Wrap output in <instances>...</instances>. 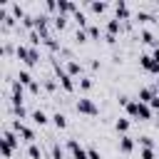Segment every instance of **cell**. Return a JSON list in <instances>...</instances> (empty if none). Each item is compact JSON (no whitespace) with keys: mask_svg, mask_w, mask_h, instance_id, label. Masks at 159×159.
Listing matches in <instances>:
<instances>
[{"mask_svg":"<svg viewBox=\"0 0 159 159\" xmlns=\"http://www.w3.org/2000/svg\"><path fill=\"white\" fill-rule=\"evenodd\" d=\"M27 157L30 159H42V147L35 142V144H27Z\"/></svg>","mask_w":159,"mask_h":159,"instance_id":"cell-24","label":"cell"},{"mask_svg":"<svg viewBox=\"0 0 159 159\" xmlns=\"http://www.w3.org/2000/svg\"><path fill=\"white\" fill-rule=\"evenodd\" d=\"M149 107H152V109H157V112H159V92H157V97H154V99H152V102H149Z\"/></svg>","mask_w":159,"mask_h":159,"instance_id":"cell-33","label":"cell"},{"mask_svg":"<svg viewBox=\"0 0 159 159\" xmlns=\"http://www.w3.org/2000/svg\"><path fill=\"white\" fill-rule=\"evenodd\" d=\"M139 40H142L144 45H152V50L159 47V40H157V35H154L149 27H139Z\"/></svg>","mask_w":159,"mask_h":159,"instance_id":"cell-8","label":"cell"},{"mask_svg":"<svg viewBox=\"0 0 159 159\" xmlns=\"http://www.w3.org/2000/svg\"><path fill=\"white\" fill-rule=\"evenodd\" d=\"M124 109H127V117H129V119H137V122H149L152 114H154V109H152L149 104L139 102V99H132Z\"/></svg>","mask_w":159,"mask_h":159,"instance_id":"cell-1","label":"cell"},{"mask_svg":"<svg viewBox=\"0 0 159 159\" xmlns=\"http://www.w3.org/2000/svg\"><path fill=\"white\" fill-rule=\"evenodd\" d=\"M67 20H70V15H60V12H57V15L52 17V27H55L57 32H62V30L67 27Z\"/></svg>","mask_w":159,"mask_h":159,"instance_id":"cell-17","label":"cell"},{"mask_svg":"<svg viewBox=\"0 0 159 159\" xmlns=\"http://www.w3.org/2000/svg\"><path fill=\"white\" fill-rule=\"evenodd\" d=\"M154 97H157V89L154 87H139V92H137V99L144 102V104H149Z\"/></svg>","mask_w":159,"mask_h":159,"instance_id":"cell-14","label":"cell"},{"mask_svg":"<svg viewBox=\"0 0 159 159\" xmlns=\"http://www.w3.org/2000/svg\"><path fill=\"white\" fill-rule=\"evenodd\" d=\"M65 70L72 75V77H82V72H84V65L75 57V60H70V62H65Z\"/></svg>","mask_w":159,"mask_h":159,"instance_id":"cell-12","label":"cell"},{"mask_svg":"<svg viewBox=\"0 0 159 159\" xmlns=\"http://www.w3.org/2000/svg\"><path fill=\"white\" fill-rule=\"evenodd\" d=\"M72 20L77 22V27H80V30H87V27H89V22H87V15H84L82 10H77V12L72 15Z\"/></svg>","mask_w":159,"mask_h":159,"instance_id":"cell-22","label":"cell"},{"mask_svg":"<svg viewBox=\"0 0 159 159\" xmlns=\"http://www.w3.org/2000/svg\"><path fill=\"white\" fill-rule=\"evenodd\" d=\"M87 65H89V70H99V67H102V65H99V60H89Z\"/></svg>","mask_w":159,"mask_h":159,"instance_id":"cell-34","label":"cell"},{"mask_svg":"<svg viewBox=\"0 0 159 159\" xmlns=\"http://www.w3.org/2000/svg\"><path fill=\"white\" fill-rule=\"evenodd\" d=\"M15 80H17V82H20V84H22L25 89H27V87H30V84L35 82V77H32V72H30L27 67H20V70H17V77H15Z\"/></svg>","mask_w":159,"mask_h":159,"instance_id":"cell-13","label":"cell"},{"mask_svg":"<svg viewBox=\"0 0 159 159\" xmlns=\"http://www.w3.org/2000/svg\"><path fill=\"white\" fill-rule=\"evenodd\" d=\"M77 87H80V89H82V92H89V89H92V87H94V80H92V77H89V75H82V77H80V80H77Z\"/></svg>","mask_w":159,"mask_h":159,"instance_id":"cell-20","label":"cell"},{"mask_svg":"<svg viewBox=\"0 0 159 159\" xmlns=\"http://www.w3.org/2000/svg\"><path fill=\"white\" fill-rule=\"evenodd\" d=\"M87 7H89L94 15H104V12L109 10V5H107V2H102V0H99V2H97V0H94V2H87Z\"/></svg>","mask_w":159,"mask_h":159,"instance_id":"cell-18","label":"cell"},{"mask_svg":"<svg viewBox=\"0 0 159 159\" xmlns=\"http://www.w3.org/2000/svg\"><path fill=\"white\" fill-rule=\"evenodd\" d=\"M152 87H154V89L159 92V80H154V84H152Z\"/></svg>","mask_w":159,"mask_h":159,"instance_id":"cell-35","label":"cell"},{"mask_svg":"<svg viewBox=\"0 0 159 159\" xmlns=\"http://www.w3.org/2000/svg\"><path fill=\"white\" fill-rule=\"evenodd\" d=\"M87 40H89L87 30H80V27H77V30H75V42H77V45H84Z\"/></svg>","mask_w":159,"mask_h":159,"instance_id":"cell-27","label":"cell"},{"mask_svg":"<svg viewBox=\"0 0 159 159\" xmlns=\"http://www.w3.org/2000/svg\"><path fill=\"white\" fill-rule=\"evenodd\" d=\"M10 12H12V17H15V20H20V22H22V20H25V15H27V12H25V7H22L20 2H10Z\"/></svg>","mask_w":159,"mask_h":159,"instance_id":"cell-19","label":"cell"},{"mask_svg":"<svg viewBox=\"0 0 159 159\" xmlns=\"http://www.w3.org/2000/svg\"><path fill=\"white\" fill-rule=\"evenodd\" d=\"M15 50H17V47H12V42H7V40L2 42V57H5V60H10Z\"/></svg>","mask_w":159,"mask_h":159,"instance_id":"cell-28","label":"cell"},{"mask_svg":"<svg viewBox=\"0 0 159 159\" xmlns=\"http://www.w3.org/2000/svg\"><path fill=\"white\" fill-rule=\"evenodd\" d=\"M75 109H77L80 114H84V117H97V114H99L97 102H94V99H89V97H80V99L75 102Z\"/></svg>","mask_w":159,"mask_h":159,"instance_id":"cell-3","label":"cell"},{"mask_svg":"<svg viewBox=\"0 0 159 159\" xmlns=\"http://www.w3.org/2000/svg\"><path fill=\"white\" fill-rule=\"evenodd\" d=\"M40 89H42V84H40L37 80H35V82H32V84L27 87V92H30V94H40Z\"/></svg>","mask_w":159,"mask_h":159,"instance_id":"cell-31","label":"cell"},{"mask_svg":"<svg viewBox=\"0 0 159 159\" xmlns=\"http://www.w3.org/2000/svg\"><path fill=\"white\" fill-rule=\"evenodd\" d=\"M129 127H132V119H129V117H117L114 129L119 132V137H122V134H129Z\"/></svg>","mask_w":159,"mask_h":159,"instance_id":"cell-16","label":"cell"},{"mask_svg":"<svg viewBox=\"0 0 159 159\" xmlns=\"http://www.w3.org/2000/svg\"><path fill=\"white\" fill-rule=\"evenodd\" d=\"M139 159H157L154 149H139Z\"/></svg>","mask_w":159,"mask_h":159,"instance_id":"cell-30","label":"cell"},{"mask_svg":"<svg viewBox=\"0 0 159 159\" xmlns=\"http://www.w3.org/2000/svg\"><path fill=\"white\" fill-rule=\"evenodd\" d=\"M5 127H10V129H12V132H15V134L22 139V142H27V144H35V129H32V127H27V124H22L20 119H10Z\"/></svg>","mask_w":159,"mask_h":159,"instance_id":"cell-2","label":"cell"},{"mask_svg":"<svg viewBox=\"0 0 159 159\" xmlns=\"http://www.w3.org/2000/svg\"><path fill=\"white\" fill-rule=\"evenodd\" d=\"M134 147H137V139H134V137H129V134H122V137H119V152H122V154H132Z\"/></svg>","mask_w":159,"mask_h":159,"instance_id":"cell-9","label":"cell"},{"mask_svg":"<svg viewBox=\"0 0 159 159\" xmlns=\"http://www.w3.org/2000/svg\"><path fill=\"white\" fill-rule=\"evenodd\" d=\"M122 32V22L117 20V17H109L107 22H104V35H109V37H117Z\"/></svg>","mask_w":159,"mask_h":159,"instance_id":"cell-11","label":"cell"},{"mask_svg":"<svg viewBox=\"0 0 159 159\" xmlns=\"http://www.w3.org/2000/svg\"><path fill=\"white\" fill-rule=\"evenodd\" d=\"M52 124H55L57 129H67V117H65L62 112H55V114H52Z\"/></svg>","mask_w":159,"mask_h":159,"instance_id":"cell-23","label":"cell"},{"mask_svg":"<svg viewBox=\"0 0 159 159\" xmlns=\"http://www.w3.org/2000/svg\"><path fill=\"white\" fill-rule=\"evenodd\" d=\"M2 144H5L7 149H12V152H15V149L20 147V137H17L10 127H5V129H2Z\"/></svg>","mask_w":159,"mask_h":159,"instance_id":"cell-7","label":"cell"},{"mask_svg":"<svg viewBox=\"0 0 159 159\" xmlns=\"http://www.w3.org/2000/svg\"><path fill=\"white\" fill-rule=\"evenodd\" d=\"M112 7H114V17H117L119 22H129V20H134V15H132V10H129V5H127L124 0H117Z\"/></svg>","mask_w":159,"mask_h":159,"instance_id":"cell-4","label":"cell"},{"mask_svg":"<svg viewBox=\"0 0 159 159\" xmlns=\"http://www.w3.org/2000/svg\"><path fill=\"white\" fill-rule=\"evenodd\" d=\"M57 87H60V82H57V77H47V80L42 82V89H45V92H50V94H52V92H55Z\"/></svg>","mask_w":159,"mask_h":159,"instance_id":"cell-25","label":"cell"},{"mask_svg":"<svg viewBox=\"0 0 159 159\" xmlns=\"http://www.w3.org/2000/svg\"><path fill=\"white\" fill-rule=\"evenodd\" d=\"M30 119H32V122H35L37 127H45V124H47V122H50L52 117H47V112H45V109H32Z\"/></svg>","mask_w":159,"mask_h":159,"instance_id":"cell-15","label":"cell"},{"mask_svg":"<svg viewBox=\"0 0 159 159\" xmlns=\"http://www.w3.org/2000/svg\"><path fill=\"white\" fill-rule=\"evenodd\" d=\"M67 152L72 154V159H89V157H87V149H84L75 137H72V139H67Z\"/></svg>","mask_w":159,"mask_h":159,"instance_id":"cell-6","label":"cell"},{"mask_svg":"<svg viewBox=\"0 0 159 159\" xmlns=\"http://www.w3.org/2000/svg\"><path fill=\"white\" fill-rule=\"evenodd\" d=\"M87 157H89V159H102V154H99L94 147H89V149H87Z\"/></svg>","mask_w":159,"mask_h":159,"instance_id":"cell-32","label":"cell"},{"mask_svg":"<svg viewBox=\"0 0 159 159\" xmlns=\"http://www.w3.org/2000/svg\"><path fill=\"white\" fill-rule=\"evenodd\" d=\"M10 112L15 114V119H27L32 112H27V107L25 104H15V107H10Z\"/></svg>","mask_w":159,"mask_h":159,"instance_id":"cell-21","label":"cell"},{"mask_svg":"<svg viewBox=\"0 0 159 159\" xmlns=\"http://www.w3.org/2000/svg\"><path fill=\"white\" fill-rule=\"evenodd\" d=\"M87 35H89V40H99V35H102L99 25H89V27H87Z\"/></svg>","mask_w":159,"mask_h":159,"instance_id":"cell-29","label":"cell"},{"mask_svg":"<svg viewBox=\"0 0 159 159\" xmlns=\"http://www.w3.org/2000/svg\"><path fill=\"white\" fill-rule=\"evenodd\" d=\"M137 144H139L142 149H154V139H152L149 134H142V137H137Z\"/></svg>","mask_w":159,"mask_h":159,"instance_id":"cell-26","label":"cell"},{"mask_svg":"<svg viewBox=\"0 0 159 159\" xmlns=\"http://www.w3.org/2000/svg\"><path fill=\"white\" fill-rule=\"evenodd\" d=\"M139 67H142L144 72H149V75H159V62H157L149 52H142V55H139Z\"/></svg>","mask_w":159,"mask_h":159,"instance_id":"cell-5","label":"cell"},{"mask_svg":"<svg viewBox=\"0 0 159 159\" xmlns=\"http://www.w3.org/2000/svg\"><path fill=\"white\" fill-rule=\"evenodd\" d=\"M157 20H159V17H154V15H152L149 10H144V7H142V10H137V15H134V22H137V25H142V27H144V25H149V22H157Z\"/></svg>","mask_w":159,"mask_h":159,"instance_id":"cell-10","label":"cell"}]
</instances>
